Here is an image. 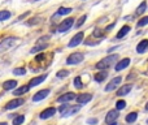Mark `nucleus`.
Returning a JSON list of instances; mask_svg holds the SVG:
<instances>
[{
  "mask_svg": "<svg viewBox=\"0 0 148 125\" xmlns=\"http://www.w3.org/2000/svg\"><path fill=\"white\" fill-rule=\"evenodd\" d=\"M118 61V55H109V56L101 59L96 64V69L99 70H104V69H109L112 65H114Z\"/></svg>",
  "mask_w": 148,
  "mask_h": 125,
  "instance_id": "obj_1",
  "label": "nucleus"
},
{
  "mask_svg": "<svg viewBox=\"0 0 148 125\" xmlns=\"http://www.w3.org/2000/svg\"><path fill=\"white\" fill-rule=\"evenodd\" d=\"M84 59V55L82 52H74V54L69 55L66 59V64L68 65H75V64L82 63Z\"/></svg>",
  "mask_w": 148,
  "mask_h": 125,
  "instance_id": "obj_2",
  "label": "nucleus"
},
{
  "mask_svg": "<svg viewBox=\"0 0 148 125\" xmlns=\"http://www.w3.org/2000/svg\"><path fill=\"white\" fill-rule=\"evenodd\" d=\"M16 41H17L16 37H9V38H5L4 41H1L0 42V52H4V51H7V50H9L10 47L14 44Z\"/></svg>",
  "mask_w": 148,
  "mask_h": 125,
  "instance_id": "obj_3",
  "label": "nucleus"
},
{
  "mask_svg": "<svg viewBox=\"0 0 148 125\" xmlns=\"http://www.w3.org/2000/svg\"><path fill=\"white\" fill-rule=\"evenodd\" d=\"M122 82V77L118 76V77H114V78H112L109 82H108V85L104 87L105 91H113L114 89H117L118 85Z\"/></svg>",
  "mask_w": 148,
  "mask_h": 125,
  "instance_id": "obj_4",
  "label": "nucleus"
},
{
  "mask_svg": "<svg viewBox=\"0 0 148 125\" xmlns=\"http://www.w3.org/2000/svg\"><path fill=\"white\" fill-rule=\"evenodd\" d=\"M74 25V18H66V20H64L59 25V28H57V31L59 33H65V31H68L70 28Z\"/></svg>",
  "mask_w": 148,
  "mask_h": 125,
  "instance_id": "obj_5",
  "label": "nucleus"
},
{
  "mask_svg": "<svg viewBox=\"0 0 148 125\" xmlns=\"http://www.w3.org/2000/svg\"><path fill=\"white\" fill-rule=\"evenodd\" d=\"M25 103V99L22 98H16L13 100H9V102L5 104V110H14V108H18Z\"/></svg>",
  "mask_w": 148,
  "mask_h": 125,
  "instance_id": "obj_6",
  "label": "nucleus"
},
{
  "mask_svg": "<svg viewBox=\"0 0 148 125\" xmlns=\"http://www.w3.org/2000/svg\"><path fill=\"white\" fill-rule=\"evenodd\" d=\"M83 37H84V34L82 33V31H79V33H77L73 37L72 39H70V42L68 43V47H77L78 44H81L82 42H83Z\"/></svg>",
  "mask_w": 148,
  "mask_h": 125,
  "instance_id": "obj_7",
  "label": "nucleus"
},
{
  "mask_svg": "<svg viewBox=\"0 0 148 125\" xmlns=\"http://www.w3.org/2000/svg\"><path fill=\"white\" fill-rule=\"evenodd\" d=\"M56 108L55 107H48V108H46L44 111H42L40 112V115H39V119H42V120H47V119H49V117H52V116L56 113Z\"/></svg>",
  "mask_w": 148,
  "mask_h": 125,
  "instance_id": "obj_8",
  "label": "nucleus"
},
{
  "mask_svg": "<svg viewBox=\"0 0 148 125\" xmlns=\"http://www.w3.org/2000/svg\"><path fill=\"white\" fill-rule=\"evenodd\" d=\"M118 117H120V112H118V110H110L109 112L107 113V116H105V123L107 124L114 123Z\"/></svg>",
  "mask_w": 148,
  "mask_h": 125,
  "instance_id": "obj_9",
  "label": "nucleus"
},
{
  "mask_svg": "<svg viewBox=\"0 0 148 125\" xmlns=\"http://www.w3.org/2000/svg\"><path fill=\"white\" fill-rule=\"evenodd\" d=\"M49 93H51V91H49V89L40 90V91H38L36 94H34V97H33V102H40V100L46 99V98L48 97Z\"/></svg>",
  "mask_w": 148,
  "mask_h": 125,
  "instance_id": "obj_10",
  "label": "nucleus"
},
{
  "mask_svg": "<svg viewBox=\"0 0 148 125\" xmlns=\"http://www.w3.org/2000/svg\"><path fill=\"white\" fill-rule=\"evenodd\" d=\"M77 99V103L78 104H86V103H88L90 100L92 99V94H90V93H84V94H79L78 97H75Z\"/></svg>",
  "mask_w": 148,
  "mask_h": 125,
  "instance_id": "obj_11",
  "label": "nucleus"
},
{
  "mask_svg": "<svg viewBox=\"0 0 148 125\" xmlns=\"http://www.w3.org/2000/svg\"><path fill=\"white\" fill-rule=\"evenodd\" d=\"M46 78H47V74H42V76H36V77H34V78H31L30 81H29V86H30V89L31 87L38 86V85H40Z\"/></svg>",
  "mask_w": 148,
  "mask_h": 125,
  "instance_id": "obj_12",
  "label": "nucleus"
},
{
  "mask_svg": "<svg viewBox=\"0 0 148 125\" xmlns=\"http://www.w3.org/2000/svg\"><path fill=\"white\" fill-rule=\"evenodd\" d=\"M79 108H81V104H79V106H73V107H72V106H69V107H68L66 110L61 113V116H62V117H69V116H73L74 113L78 112Z\"/></svg>",
  "mask_w": 148,
  "mask_h": 125,
  "instance_id": "obj_13",
  "label": "nucleus"
},
{
  "mask_svg": "<svg viewBox=\"0 0 148 125\" xmlns=\"http://www.w3.org/2000/svg\"><path fill=\"white\" fill-rule=\"evenodd\" d=\"M130 63H131V60L129 59V57H125V59L120 60V61L116 64V65H114V69H116L117 72H120V70H122V69L127 68V66L130 65Z\"/></svg>",
  "mask_w": 148,
  "mask_h": 125,
  "instance_id": "obj_14",
  "label": "nucleus"
},
{
  "mask_svg": "<svg viewBox=\"0 0 148 125\" xmlns=\"http://www.w3.org/2000/svg\"><path fill=\"white\" fill-rule=\"evenodd\" d=\"M73 99H75V94H74V93H66V94H62L61 97L57 98V102L59 103H68Z\"/></svg>",
  "mask_w": 148,
  "mask_h": 125,
  "instance_id": "obj_15",
  "label": "nucleus"
},
{
  "mask_svg": "<svg viewBox=\"0 0 148 125\" xmlns=\"http://www.w3.org/2000/svg\"><path fill=\"white\" fill-rule=\"evenodd\" d=\"M48 47V43H43V42H38L36 46H34L33 48L30 50V54H36V52H40L43 50H46Z\"/></svg>",
  "mask_w": 148,
  "mask_h": 125,
  "instance_id": "obj_16",
  "label": "nucleus"
},
{
  "mask_svg": "<svg viewBox=\"0 0 148 125\" xmlns=\"http://www.w3.org/2000/svg\"><path fill=\"white\" fill-rule=\"evenodd\" d=\"M29 90H30V86H29V85H23V86L17 87V89L13 91V95H14V97H21V95L26 94Z\"/></svg>",
  "mask_w": 148,
  "mask_h": 125,
  "instance_id": "obj_17",
  "label": "nucleus"
},
{
  "mask_svg": "<svg viewBox=\"0 0 148 125\" xmlns=\"http://www.w3.org/2000/svg\"><path fill=\"white\" fill-rule=\"evenodd\" d=\"M131 87H133L131 85H123V86H121L117 90V95L118 97H125V95H127L131 91Z\"/></svg>",
  "mask_w": 148,
  "mask_h": 125,
  "instance_id": "obj_18",
  "label": "nucleus"
},
{
  "mask_svg": "<svg viewBox=\"0 0 148 125\" xmlns=\"http://www.w3.org/2000/svg\"><path fill=\"white\" fill-rule=\"evenodd\" d=\"M148 48V41L147 39H143L142 42H139L138 46H136V52L138 54H144Z\"/></svg>",
  "mask_w": 148,
  "mask_h": 125,
  "instance_id": "obj_19",
  "label": "nucleus"
},
{
  "mask_svg": "<svg viewBox=\"0 0 148 125\" xmlns=\"http://www.w3.org/2000/svg\"><path fill=\"white\" fill-rule=\"evenodd\" d=\"M17 84L18 82L16 81V79H9V81H5L4 84H3V89L4 90H12V89H14V87H17Z\"/></svg>",
  "mask_w": 148,
  "mask_h": 125,
  "instance_id": "obj_20",
  "label": "nucleus"
},
{
  "mask_svg": "<svg viewBox=\"0 0 148 125\" xmlns=\"http://www.w3.org/2000/svg\"><path fill=\"white\" fill-rule=\"evenodd\" d=\"M107 77H108V72H107V69H104V70H101V72H99V73L95 74L94 78H95L96 82H103Z\"/></svg>",
  "mask_w": 148,
  "mask_h": 125,
  "instance_id": "obj_21",
  "label": "nucleus"
},
{
  "mask_svg": "<svg viewBox=\"0 0 148 125\" xmlns=\"http://www.w3.org/2000/svg\"><path fill=\"white\" fill-rule=\"evenodd\" d=\"M129 31H130V26H127V25L122 26V28L120 29V31H118V33H117V35H116V38H117V39L123 38V37H125L126 34H129Z\"/></svg>",
  "mask_w": 148,
  "mask_h": 125,
  "instance_id": "obj_22",
  "label": "nucleus"
},
{
  "mask_svg": "<svg viewBox=\"0 0 148 125\" xmlns=\"http://www.w3.org/2000/svg\"><path fill=\"white\" fill-rule=\"evenodd\" d=\"M25 121V116L23 115H16L12 120V125H22Z\"/></svg>",
  "mask_w": 148,
  "mask_h": 125,
  "instance_id": "obj_23",
  "label": "nucleus"
},
{
  "mask_svg": "<svg viewBox=\"0 0 148 125\" xmlns=\"http://www.w3.org/2000/svg\"><path fill=\"white\" fill-rule=\"evenodd\" d=\"M72 8H66V7H60L59 10L56 12V15L59 16H65V15H69V13H72Z\"/></svg>",
  "mask_w": 148,
  "mask_h": 125,
  "instance_id": "obj_24",
  "label": "nucleus"
},
{
  "mask_svg": "<svg viewBox=\"0 0 148 125\" xmlns=\"http://www.w3.org/2000/svg\"><path fill=\"white\" fill-rule=\"evenodd\" d=\"M136 117H138V113L136 112H130L127 116H126V123H129V124H131V123H134V121L136 120Z\"/></svg>",
  "mask_w": 148,
  "mask_h": 125,
  "instance_id": "obj_25",
  "label": "nucleus"
},
{
  "mask_svg": "<svg viewBox=\"0 0 148 125\" xmlns=\"http://www.w3.org/2000/svg\"><path fill=\"white\" fill-rule=\"evenodd\" d=\"M10 16H12V13H10L9 10H0V22L10 18Z\"/></svg>",
  "mask_w": 148,
  "mask_h": 125,
  "instance_id": "obj_26",
  "label": "nucleus"
},
{
  "mask_svg": "<svg viewBox=\"0 0 148 125\" xmlns=\"http://www.w3.org/2000/svg\"><path fill=\"white\" fill-rule=\"evenodd\" d=\"M146 9H147V3L146 1H142L140 5L136 8V15H143V13L146 12Z\"/></svg>",
  "mask_w": 148,
  "mask_h": 125,
  "instance_id": "obj_27",
  "label": "nucleus"
},
{
  "mask_svg": "<svg viewBox=\"0 0 148 125\" xmlns=\"http://www.w3.org/2000/svg\"><path fill=\"white\" fill-rule=\"evenodd\" d=\"M42 21L40 17H33L31 20H27V22H26V25L27 26H33V25H38L39 22Z\"/></svg>",
  "mask_w": 148,
  "mask_h": 125,
  "instance_id": "obj_28",
  "label": "nucleus"
},
{
  "mask_svg": "<svg viewBox=\"0 0 148 125\" xmlns=\"http://www.w3.org/2000/svg\"><path fill=\"white\" fill-rule=\"evenodd\" d=\"M13 74H14V76H25L26 69L22 68V66H21V68H14L13 69Z\"/></svg>",
  "mask_w": 148,
  "mask_h": 125,
  "instance_id": "obj_29",
  "label": "nucleus"
},
{
  "mask_svg": "<svg viewBox=\"0 0 148 125\" xmlns=\"http://www.w3.org/2000/svg\"><path fill=\"white\" fill-rule=\"evenodd\" d=\"M86 20H87V15H83V16H81V17L78 18V22L75 23V28H81V26L83 25L84 22H86Z\"/></svg>",
  "mask_w": 148,
  "mask_h": 125,
  "instance_id": "obj_30",
  "label": "nucleus"
},
{
  "mask_svg": "<svg viewBox=\"0 0 148 125\" xmlns=\"http://www.w3.org/2000/svg\"><path fill=\"white\" fill-rule=\"evenodd\" d=\"M74 86H75V89H82L83 87V84H82V79L79 76L74 78Z\"/></svg>",
  "mask_w": 148,
  "mask_h": 125,
  "instance_id": "obj_31",
  "label": "nucleus"
},
{
  "mask_svg": "<svg viewBox=\"0 0 148 125\" xmlns=\"http://www.w3.org/2000/svg\"><path fill=\"white\" fill-rule=\"evenodd\" d=\"M146 25H148V16L140 18V20L138 21V23H136V26H138V28H142V26H146Z\"/></svg>",
  "mask_w": 148,
  "mask_h": 125,
  "instance_id": "obj_32",
  "label": "nucleus"
},
{
  "mask_svg": "<svg viewBox=\"0 0 148 125\" xmlns=\"http://www.w3.org/2000/svg\"><path fill=\"white\" fill-rule=\"evenodd\" d=\"M126 107V102L125 100H118L117 103H116V110H123V108Z\"/></svg>",
  "mask_w": 148,
  "mask_h": 125,
  "instance_id": "obj_33",
  "label": "nucleus"
},
{
  "mask_svg": "<svg viewBox=\"0 0 148 125\" xmlns=\"http://www.w3.org/2000/svg\"><path fill=\"white\" fill-rule=\"evenodd\" d=\"M56 76L59 77V78H64V77H68V76H69V72L65 70V69H62V70H59V72H57Z\"/></svg>",
  "mask_w": 148,
  "mask_h": 125,
  "instance_id": "obj_34",
  "label": "nucleus"
},
{
  "mask_svg": "<svg viewBox=\"0 0 148 125\" xmlns=\"http://www.w3.org/2000/svg\"><path fill=\"white\" fill-rule=\"evenodd\" d=\"M87 124H90V125L97 124V119H94V117H91V119H87Z\"/></svg>",
  "mask_w": 148,
  "mask_h": 125,
  "instance_id": "obj_35",
  "label": "nucleus"
},
{
  "mask_svg": "<svg viewBox=\"0 0 148 125\" xmlns=\"http://www.w3.org/2000/svg\"><path fill=\"white\" fill-rule=\"evenodd\" d=\"M29 15H30V12H26V13H23V15H21V16H20V17H18V18H17V21H22V20H23V18H25V17H27V16H29Z\"/></svg>",
  "mask_w": 148,
  "mask_h": 125,
  "instance_id": "obj_36",
  "label": "nucleus"
},
{
  "mask_svg": "<svg viewBox=\"0 0 148 125\" xmlns=\"http://www.w3.org/2000/svg\"><path fill=\"white\" fill-rule=\"evenodd\" d=\"M68 107H69V104H62V106H61V107H60V108H59L60 113H62V112H64V111H65V110H66V108H68Z\"/></svg>",
  "mask_w": 148,
  "mask_h": 125,
  "instance_id": "obj_37",
  "label": "nucleus"
},
{
  "mask_svg": "<svg viewBox=\"0 0 148 125\" xmlns=\"http://www.w3.org/2000/svg\"><path fill=\"white\" fill-rule=\"evenodd\" d=\"M94 37H101V33H100L99 29H95L94 30Z\"/></svg>",
  "mask_w": 148,
  "mask_h": 125,
  "instance_id": "obj_38",
  "label": "nucleus"
},
{
  "mask_svg": "<svg viewBox=\"0 0 148 125\" xmlns=\"http://www.w3.org/2000/svg\"><path fill=\"white\" fill-rule=\"evenodd\" d=\"M114 28V23H112V25H109V26H107V31L108 30H112V29Z\"/></svg>",
  "mask_w": 148,
  "mask_h": 125,
  "instance_id": "obj_39",
  "label": "nucleus"
},
{
  "mask_svg": "<svg viewBox=\"0 0 148 125\" xmlns=\"http://www.w3.org/2000/svg\"><path fill=\"white\" fill-rule=\"evenodd\" d=\"M108 125H117V123H116V121H114V123H109Z\"/></svg>",
  "mask_w": 148,
  "mask_h": 125,
  "instance_id": "obj_40",
  "label": "nucleus"
},
{
  "mask_svg": "<svg viewBox=\"0 0 148 125\" xmlns=\"http://www.w3.org/2000/svg\"><path fill=\"white\" fill-rule=\"evenodd\" d=\"M0 125H8L7 123H0Z\"/></svg>",
  "mask_w": 148,
  "mask_h": 125,
  "instance_id": "obj_41",
  "label": "nucleus"
},
{
  "mask_svg": "<svg viewBox=\"0 0 148 125\" xmlns=\"http://www.w3.org/2000/svg\"><path fill=\"white\" fill-rule=\"evenodd\" d=\"M146 110L148 111V103H147V106H146Z\"/></svg>",
  "mask_w": 148,
  "mask_h": 125,
  "instance_id": "obj_42",
  "label": "nucleus"
},
{
  "mask_svg": "<svg viewBox=\"0 0 148 125\" xmlns=\"http://www.w3.org/2000/svg\"><path fill=\"white\" fill-rule=\"evenodd\" d=\"M34 1H39V0H34Z\"/></svg>",
  "mask_w": 148,
  "mask_h": 125,
  "instance_id": "obj_43",
  "label": "nucleus"
},
{
  "mask_svg": "<svg viewBox=\"0 0 148 125\" xmlns=\"http://www.w3.org/2000/svg\"><path fill=\"white\" fill-rule=\"evenodd\" d=\"M147 123H148V120H147Z\"/></svg>",
  "mask_w": 148,
  "mask_h": 125,
  "instance_id": "obj_44",
  "label": "nucleus"
}]
</instances>
